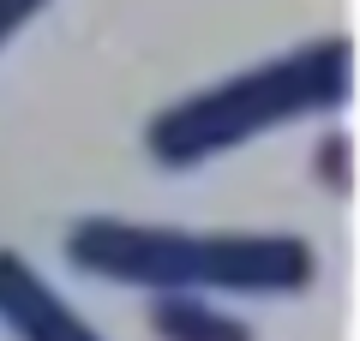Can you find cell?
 Wrapping results in <instances>:
<instances>
[{"mask_svg":"<svg viewBox=\"0 0 360 341\" xmlns=\"http://www.w3.org/2000/svg\"><path fill=\"white\" fill-rule=\"evenodd\" d=\"M156 329H162V341H252L234 317L198 305L193 293H174V300L156 305Z\"/></svg>","mask_w":360,"mask_h":341,"instance_id":"cell-4","label":"cell"},{"mask_svg":"<svg viewBox=\"0 0 360 341\" xmlns=\"http://www.w3.org/2000/svg\"><path fill=\"white\" fill-rule=\"evenodd\" d=\"M66 258L78 269L120 288H174V293H300L319 276L307 240L288 234H180L120 215H90L66 234Z\"/></svg>","mask_w":360,"mask_h":341,"instance_id":"cell-1","label":"cell"},{"mask_svg":"<svg viewBox=\"0 0 360 341\" xmlns=\"http://www.w3.org/2000/svg\"><path fill=\"white\" fill-rule=\"evenodd\" d=\"M37 13H42V0H0V48H6Z\"/></svg>","mask_w":360,"mask_h":341,"instance_id":"cell-5","label":"cell"},{"mask_svg":"<svg viewBox=\"0 0 360 341\" xmlns=\"http://www.w3.org/2000/svg\"><path fill=\"white\" fill-rule=\"evenodd\" d=\"M0 323L18 341H103L18 252H0Z\"/></svg>","mask_w":360,"mask_h":341,"instance_id":"cell-3","label":"cell"},{"mask_svg":"<svg viewBox=\"0 0 360 341\" xmlns=\"http://www.w3.org/2000/svg\"><path fill=\"white\" fill-rule=\"evenodd\" d=\"M348 72H354V48L342 36L295 48L283 60H264L252 72H234L210 84L205 96L174 102L168 114L150 120V156L168 168H193L210 156L234 150L246 138H264L283 120H307V114L342 108L348 102Z\"/></svg>","mask_w":360,"mask_h":341,"instance_id":"cell-2","label":"cell"}]
</instances>
